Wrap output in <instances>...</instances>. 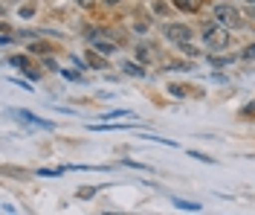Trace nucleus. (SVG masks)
I'll return each mask as SVG.
<instances>
[{
  "mask_svg": "<svg viewBox=\"0 0 255 215\" xmlns=\"http://www.w3.org/2000/svg\"><path fill=\"white\" fill-rule=\"evenodd\" d=\"M174 6H180V9H186V12H194V9L200 6V0H174Z\"/></svg>",
  "mask_w": 255,
  "mask_h": 215,
  "instance_id": "obj_5",
  "label": "nucleus"
},
{
  "mask_svg": "<svg viewBox=\"0 0 255 215\" xmlns=\"http://www.w3.org/2000/svg\"><path fill=\"white\" fill-rule=\"evenodd\" d=\"M229 61H232V58H212V64H215V67H226Z\"/></svg>",
  "mask_w": 255,
  "mask_h": 215,
  "instance_id": "obj_9",
  "label": "nucleus"
},
{
  "mask_svg": "<svg viewBox=\"0 0 255 215\" xmlns=\"http://www.w3.org/2000/svg\"><path fill=\"white\" fill-rule=\"evenodd\" d=\"M0 44H12V32H9V26H3V41Z\"/></svg>",
  "mask_w": 255,
  "mask_h": 215,
  "instance_id": "obj_8",
  "label": "nucleus"
},
{
  "mask_svg": "<svg viewBox=\"0 0 255 215\" xmlns=\"http://www.w3.org/2000/svg\"><path fill=\"white\" fill-rule=\"evenodd\" d=\"M32 12H35V6H23V9H20V15H23V17H29Z\"/></svg>",
  "mask_w": 255,
  "mask_h": 215,
  "instance_id": "obj_11",
  "label": "nucleus"
},
{
  "mask_svg": "<svg viewBox=\"0 0 255 215\" xmlns=\"http://www.w3.org/2000/svg\"><path fill=\"white\" fill-rule=\"evenodd\" d=\"M90 47L99 52H105V55H113V50H116V44H105V41H90Z\"/></svg>",
  "mask_w": 255,
  "mask_h": 215,
  "instance_id": "obj_4",
  "label": "nucleus"
},
{
  "mask_svg": "<svg viewBox=\"0 0 255 215\" xmlns=\"http://www.w3.org/2000/svg\"><path fill=\"white\" fill-rule=\"evenodd\" d=\"M162 35H165L168 41H174V44H186L191 38V29L183 26V23H165V26H162Z\"/></svg>",
  "mask_w": 255,
  "mask_h": 215,
  "instance_id": "obj_3",
  "label": "nucleus"
},
{
  "mask_svg": "<svg viewBox=\"0 0 255 215\" xmlns=\"http://www.w3.org/2000/svg\"><path fill=\"white\" fill-rule=\"evenodd\" d=\"M247 3H255V0H247Z\"/></svg>",
  "mask_w": 255,
  "mask_h": 215,
  "instance_id": "obj_14",
  "label": "nucleus"
},
{
  "mask_svg": "<svg viewBox=\"0 0 255 215\" xmlns=\"http://www.w3.org/2000/svg\"><path fill=\"white\" fill-rule=\"evenodd\" d=\"M9 64L20 67V70H29V61H26V58H23V55H15V58H9Z\"/></svg>",
  "mask_w": 255,
  "mask_h": 215,
  "instance_id": "obj_7",
  "label": "nucleus"
},
{
  "mask_svg": "<svg viewBox=\"0 0 255 215\" xmlns=\"http://www.w3.org/2000/svg\"><path fill=\"white\" fill-rule=\"evenodd\" d=\"M203 44H206L209 52H221L229 47V32L223 26H206L203 29Z\"/></svg>",
  "mask_w": 255,
  "mask_h": 215,
  "instance_id": "obj_1",
  "label": "nucleus"
},
{
  "mask_svg": "<svg viewBox=\"0 0 255 215\" xmlns=\"http://www.w3.org/2000/svg\"><path fill=\"white\" fill-rule=\"evenodd\" d=\"M174 207H177V210H191V213H197V210H200V204H191V201H180V198H174Z\"/></svg>",
  "mask_w": 255,
  "mask_h": 215,
  "instance_id": "obj_6",
  "label": "nucleus"
},
{
  "mask_svg": "<svg viewBox=\"0 0 255 215\" xmlns=\"http://www.w3.org/2000/svg\"><path fill=\"white\" fill-rule=\"evenodd\" d=\"M215 17L226 23V26H241V15L235 6H229V3H221V6H215Z\"/></svg>",
  "mask_w": 255,
  "mask_h": 215,
  "instance_id": "obj_2",
  "label": "nucleus"
},
{
  "mask_svg": "<svg viewBox=\"0 0 255 215\" xmlns=\"http://www.w3.org/2000/svg\"><path fill=\"white\" fill-rule=\"evenodd\" d=\"M81 6H90V3H93V0H79Z\"/></svg>",
  "mask_w": 255,
  "mask_h": 215,
  "instance_id": "obj_12",
  "label": "nucleus"
},
{
  "mask_svg": "<svg viewBox=\"0 0 255 215\" xmlns=\"http://www.w3.org/2000/svg\"><path fill=\"white\" fill-rule=\"evenodd\" d=\"M105 3H122V0H105Z\"/></svg>",
  "mask_w": 255,
  "mask_h": 215,
  "instance_id": "obj_13",
  "label": "nucleus"
},
{
  "mask_svg": "<svg viewBox=\"0 0 255 215\" xmlns=\"http://www.w3.org/2000/svg\"><path fill=\"white\" fill-rule=\"evenodd\" d=\"M125 73H136V76H139L142 70H139V67H133V64H130V61H128V64H125Z\"/></svg>",
  "mask_w": 255,
  "mask_h": 215,
  "instance_id": "obj_10",
  "label": "nucleus"
}]
</instances>
